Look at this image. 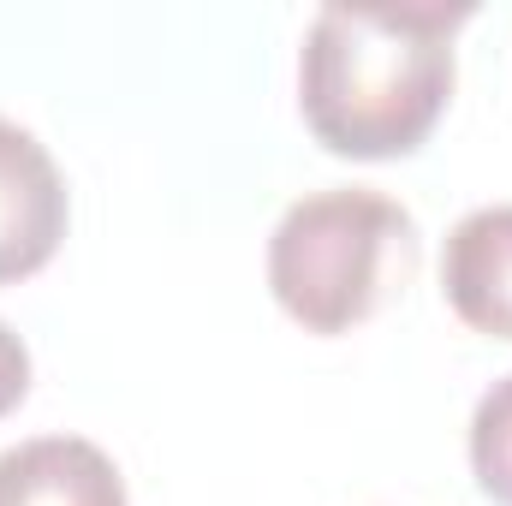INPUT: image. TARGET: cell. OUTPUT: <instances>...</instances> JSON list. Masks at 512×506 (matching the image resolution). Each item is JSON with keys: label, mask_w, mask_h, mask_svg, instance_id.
<instances>
[{"label": "cell", "mask_w": 512, "mask_h": 506, "mask_svg": "<svg viewBox=\"0 0 512 506\" xmlns=\"http://www.w3.org/2000/svg\"><path fill=\"white\" fill-rule=\"evenodd\" d=\"M477 6H322L298 48L310 137L346 161H399L453 102V36Z\"/></svg>", "instance_id": "6da1fadb"}, {"label": "cell", "mask_w": 512, "mask_h": 506, "mask_svg": "<svg viewBox=\"0 0 512 506\" xmlns=\"http://www.w3.org/2000/svg\"><path fill=\"white\" fill-rule=\"evenodd\" d=\"M417 268V221L370 185L298 197L268 239V292L304 334H352Z\"/></svg>", "instance_id": "7a4b0ae2"}, {"label": "cell", "mask_w": 512, "mask_h": 506, "mask_svg": "<svg viewBox=\"0 0 512 506\" xmlns=\"http://www.w3.org/2000/svg\"><path fill=\"white\" fill-rule=\"evenodd\" d=\"M66 179L36 131L0 120V286L42 274L66 239Z\"/></svg>", "instance_id": "3957f363"}, {"label": "cell", "mask_w": 512, "mask_h": 506, "mask_svg": "<svg viewBox=\"0 0 512 506\" xmlns=\"http://www.w3.org/2000/svg\"><path fill=\"white\" fill-rule=\"evenodd\" d=\"M441 292L465 328L489 340H512V203L471 209L447 233Z\"/></svg>", "instance_id": "277c9868"}, {"label": "cell", "mask_w": 512, "mask_h": 506, "mask_svg": "<svg viewBox=\"0 0 512 506\" xmlns=\"http://www.w3.org/2000/svg\"><path fill=\"white\" fill-rule=\"evenodd\" d=\"M0 506H126V477L84 435H36L0 453Z\"/></svg>", "instance_id": "5b68a950"}, {"label": "cell", "mask_w": 512, "mask_h": 506, "mask_svg": "<svg viewBox=\"0 0 512 506\" xmlns=\"http://www.w3.org/2000/svg\"><path fill=\"white\" fill-rule=\"evenodd\" d=\"M471 477L495 506H512V376H501L471 411Z\"/></svg>", "instance_id": "8992f818"}, {"label": "cell", "mask_w": 512, "mask_h": 506, "mask_svg": "<svg viewBox=\"0 0 512 506\" xmlns=\"http://www.w3.org/2000/svg\"><path fill=\"white\" fill-rule=\"evenodd\" d=\"M24 393H30V346L0 322V417L18 411Z\"/></svg>", "instance_id": "52a82bcc"}]
</instances>
